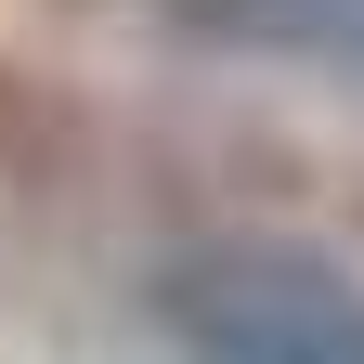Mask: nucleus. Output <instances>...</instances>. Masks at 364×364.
<instances>
[{
  "mask_svg": "<svg viewBox=\"0 0 364 364\" xmlns=\"http://www.w3.org/2000/svg\"><path fill=\"white\" fill-rule=\"evenodd\" d=\"M326 53H364V0H326Z\"/></svg>",
  "mask_w": 364,
  "mask_h": 364,
  "instance_id": "f03ea898",
  "label": "nucleus"
},
{
  "mask_svg": "<svg viewBox=\"0 0 364 364\" xmlns=\"http://www.w3.org/2000/svg\"><path fill=\"white\" fill-rule=\"evenodd\" d=\"M144 312L169 364H364V273L312 235H196Z\"/></svg>",
  "mask_w": 364,
  "mask_h": 364,
  "instance_id": "f257e3e1",
  "label": "nucleus"
}]
</instances>
